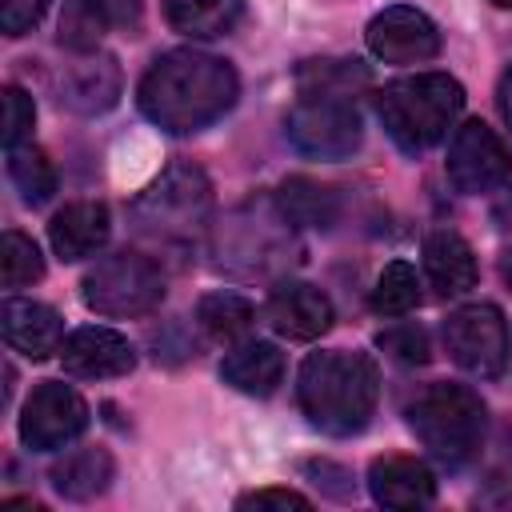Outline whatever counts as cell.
Segmentation results:
<instances>
[{
  "label": "cell",
  "mask_w": 512,
  "mask_h": 512,
  "mask_svg": "<svg viewBox=\"0 0 512 512\" xmlns=\"http://www.w3.org/2000/svg\"><path fill=\"white\" fill-rule=\"evenodd\" d=\"M444 168H448V180L456 184V192L480 196V192H496L500 184H508L512 152L496 128H488L484 120H464L460 128H452Z\"/></svg>",
  "instance_id": "9"
},
{
  "label": "cell",
  "mask_w": 512,
  "mask_h": 512,
  "mask_svg": "<svg viewBox=\"0 0 512 512\" xmlns=\"http://www.w3.org/2000/svg\"><path fill=\"white\" fill-rule=\"evenodd\" d=\"M108 232H112V220H108V208L100 200H72L48 224L52 252L68 264L84 260V256H96L108 244Z\"/></svg>",
  "instance_id": "16"
},
{
  "label": "cell",
  "mask_w": 512,
  "mask_h": 512,
  "mask_svg": "<svg viewBox=\"0 0 512 512\" xmlns=\"http://www.w3.org/2000/svg\"><path fill=\"white\" fill-rule=\"evenodd\" d=\"M284 136L300 156L344 160L360 148V112L344 92H300L284 116Z\"/></svg>",
  "instance_id": "7"
},
{
  "label": "cell",
  "mask_w": 512,
  "mask_h": 512,
  "mask_svg": "<svg viewBox=\"0 0 512 512\" xmlns=\"http://www.w3.org/2000/svg\"><path fill=\"white\" fill-rule=\"evenodd\" d=\"M120 96V68L112 56H84L80 64H68L60 80V100L76 112H104Z\"/></svg>",
  "instance_id": "19"
},
{
  "label": "cell",
  "mask_w": 512,
  "mask_h": 512,
  "mask_svg": "<svg viewBox=\"0 0 512 512\" xmlns=\"http://www.w3.org/2000/svg\"><path fill=\"white\" fill-rule=\"evenodd\" d=\"M236 508H256V512H264V508H308V496H300V492H292V488H256V492H244L240 500H236Z\"/></svg>",
  "instance_id": "32"
},
{
  "label": "cell",
  "mask_w": 512,
  "mask_h": 512,
  "mask_svg": "<svg viewBox=\"0 0 512 512\" xmlns=\"http://www.w3.org/2000/svg\"><path fill=\"white\" fill-rule=\"evenodd\" d=\"M368 48L384 64H424L440 52V28L408 4H392L368 20Z\"/></svg>",
  "instance_id": "11"
},
{
  "label": "cell",
  "mask_w": 512,
  "mask_h": 512,
  "mask_svg": "<svg viewBox=\"0 0 512 512\" xmlns=\"http://www.w3.org/2000/svg\"><path fill=\"white\" fill-rule=\"evenodd\" d=\"M236 96V68L200 48H172L156 56L136 88L140 112L172 136H188L216 124L236 104Z\"/></svg>",
  "instance_id": "1"
},
{
  "label": "cell",
  "mask_w": 512,
  "mask_h": 512,
  "mask_svg": "<svg viewBox=\"0 0 512 512\" xmlns=\"http://www.w3.org/2000/svg\"><path fill=\"white\" fill-rule=\"evenodd\" d=\"M44 276V256L40 248L24 236V232H4L0 240V280L4 288H24V284H36Z\"/></svg>",
  "instance_id": "26"
},
{
  "label": "cell",
  "mask_w": 512,
  "mask_h": 512,
  "mask_svg": "<svg viewBox=\"0 0 512 512\" xmlns=\"http://www.w3.org/2000/svg\"><path fill=\"white\" fill-rule=\"evenodd\" d=\"M408 428L444 468H464L480 456L488 432V408L468 384L436 380L408 404Z\"/></svg>",
  "instance_id": "4"
},
{
  "label": "cell",
  "mask_w": 512,
  "mask_h": 512,
  "mask_svg": "<svg viewBox=\"0 0 512 512\" xmlns=\"http://www.w3.org/2000/svg\"><path fill=\"white\" fill-rule=\"evenodd\" d=\"M500 116H504V124L512 128V68H508L504 80H500Z\"/></svg>",
  "instance_id": "33"
},
{
  "label": "cell",
  "mask_w": 512,
  "mask_h": 512,
  "mask_svg": "<svg viewBox=\"0 0 512 512\" xmlns=\"http://www.w3.org/2000/svg\"><path fill=\"white\" fill-rule=\"evenodd\" d=\"M264 316L288 340H316L332 328V300L308 280H284L272 288Z\"/></svg>",
  "instance_id": "13"
},
{
  "label": "cell",
  "mask_w": 512,
  "mask_h": 512,
  "mask_svg": "<svg viewBox=\"0 0 512 512\" xmlns=\"http://www.w3.org/2000/svg\"><path fill=\"white\" fill-rule=\"evenodd\" d=\"M376 344L400 364H424L428 360V336L420 324H392L376 336Z\"/></svg>",
  "instance_id": "29"
},
{
  "label": "cell",
  "mask_w": 512,
  "mask_h": 512,
  "mask_svg": "<svg viewBox=\"0 0 512 512\" xmlns=\"http://www.w3.org/2000/svg\"><path fill=\"white\" fill-rule=\"evenodd\" d=\"M196 324H200V332L208 340L232 344V340H244L248 336V328L256 324V308L240 292H208L196 304Z\"/></svg>",
  "instance_id": "22"
},
{
  "label": "cell",
  "mask_w": 512,
  "mask_h": 512,
  "mask_svg": "<svg viewBox=\"0 0 512 512\" xmlns=\"http://www.w3.org/2000/svg\"><path fill=\"white\" fill-rule=\"evenodd\" d=\"M112 472H116V464L104 448H76V452H64L52 464L48 480L64 500L84 504V500H96L112 484Z\"/></svg>",
  "instance_id": "20"
},
{
  "label": "cell",
  "mask_w": 512,
  "mask_h": 512,
  "mask_svg": "<svg viewBox=\"0 0 512 512\" xmlns=\"http://www.w3.org/2000/svg\"><path fill=\"white\" fill-rule=\"evenodd\" d=\"M492 216H496V224H500V228H512V192L492 208Z\"/></svg>",
  "instance_id": "34"
},
{
  "label": "cell",
  "mask_w": 512,
  "mask_h": 512,
  "mask_svg": "<svg viewBox=\"0 0 512 512\" xmlns=\"http://www.w3.org/2000/svg\"><path fill=\"white\" fill-rule=\"evenodd\" d=\"M48 4L52 0H0V28H4V36H24L32 24H40Z\"/></svg>",
  "instance_id": "30"
},
{
  "label": "cell",
  "mask_w": 512,
  "mask_h": 512,
  "mask_svg": "<svg viewBox=\"0 0 512 512\" xmlns=\"http://www.w3.org/2000/svg\"><path fill=\"white\" fill-rule=\"evenodd\" d=\"M8 176H12L16 192H20L32 208L44 204V200L56 192V168H52V160H48L40 148H32V144L8 148Z\"/></svg>",
  "instance_id": "23"
},
{
  "label": "cell",
  "mask_w": 512,
  "mask_h": 512,
  "mask_svg": "<svg viewBox=\"0 0 512 512\" xmlns=\"http://www.w3.org/2000/svg\"><path fill=\"white\" fill-rule=\"evenodd\" d=\"M60 360H64V372H72L80 380H112V376H128L136 368V348L128 344V336L88 324V328H76L64 336Z\"/></svg>",
  "instance_id": "12"
},
{
  "label": "cell",
  "mask_w": 512,
  "mask_h": 512,
  "mask_svg": "<svg viewBox=\"0 0 512 512\" xmlns=\"http://www.w3.org/2000/svg\"><path fill=\"white\" fill-rule=\"evenodd\" d=\"M220 376L244 396H272L284 380V352L272 340H240L232 352H224Z\"/></svg>",
  "instance_id": "18"
},
{
  "label": "cell",
  "mask_w": 512,
  "mask_h": 512,
  "mask_svg": "<svg viewBox=\"0 0 512 512\" xmlns=\"http://www.w3.org/2000/svg\"><path fill=\"white\" fill-rule=\"evenodd\" d=\"M32 124H36V104L24 88L8 84L4 88V148H20L28 136H32Z\"/></svg>",
  "instance_id": "28"
},
{
  "label": "cell",
  "mask_w": 512,
  "mask_h": 512,
  "mask_svg": "<svg viewBox=\"0 0 512 512\" xmlns=\"http://www.w3.org/2000/svg\"><path fill=\"white\" fill-rule=\"evenodd\" d=\"M160 8L176 32H184L192 40H212V36H224L236 28L244 0H160Z\"/></svg>",
  "instance_id": "21"
},
{
  "label": "cell",
  "mask_w": 512,
  "mask_h": 512,
  "mask_svg": "<svg viewBox=\"0 0 512 512\" xmlns=\"http://www.w3.org/2000/svg\"><path fill=\"white\" fill-rule=\"evenodd\" d=\"M376 396H380V372L364 352L324 348L300 364L296 400L304 416L328 436H356L372 420Z\"/></svg>",
  "instance_id": "2"
},
{
  "label": "cell",
  "mask_w": 512,
  "mask_h": 512,
  "mask_svg": "<svg viewBox=\"0 0 512 512\" xmlns=\"http://www.w3.org/2000/svg\"><path fill=\"white\" fill-rule=\"evenodd\" d=\"M424 272L440 296H464L468 288H476L480 276L472 244L452 228H436L424 240Z\"/></svg>",
  "instance_id": "17"
},
{
  "label": "cell",
  "mask_w": 512,
  "mask_h": 512,
  "mask_svg": "<svg viewBox=\"0 0 512 512\" xmlns=\"http://www.w3.org/2000/svg\"><path fill=\"white\" fill-rule=\"evenodd\" d=\"M100 36H104V20L84 0H68L60 16V44L72 52H92Z\"/></svg>",
  "instance_id": "27"
},
{
  "label": "cell",
  "mask_w": 512,
  "mask_h": 512,
  "mask_svg": "<svg viewBox=\"0 0 512 512\" xmlns=\"http://www.w3.org/2000/svg\"><path fill=\"white\" fill-rule=\"evenodd\" d=\"M492 4H496V8H512V0H492Z\"/></svg>",
  "instance_id": "35"
},
{
  "label": "cell",
  "mask_w": 512,
  "mask_h": 512,
  "mask_svg": "<svg viewBox=\"0 0 512 512\" xmlns=\"http://www.w3.org/2000/svg\"><path fill=\"white\" fill-rule=\"evenodd\" d=\"M464 108V88L448 72H416L376 92V116L404 152H428L448 136Z\"/></svg>",
  "instance_id": "3"
},
{
  "label": "cell",
  "mask_w": 512,
  "mask_h": 512,
  "mask_svg": "<svg viewBox=\"0 0 512 512\" xmlns=\"http://www.w3.org/2000/svg\"><path fill=\"white\" fill-rule=\"evenodd\" d=\"M88 428V404L76 388L60 380H44L20 408V440L32 452H56L72 444Z\"/></svg>",
  "instance_id": "10"
},
{
  "label": "cell",
  "mask_w": 512,
  "mask_h": 512,
  "mask_svg": "<svg viewBox=\"0 0 512 512\" xmlns=\"http://www.w3.org/2000/svg\"><path fill=\"white\" fill-rule=\"evenodd\" d=\"M208 212H212V184L196 164L164 168L160 180H152L132 204L136 232L160 248H188L208 228Z\"/></svg>",
  "instance_id": "5"
},
{
  "label": "cell",
  "mask_w": 512,
  "mask_h": 512,
  "mask_svg": "<svg viewBox=\"0 0 512 512\" xmlns=\"http://www.w3.org/2000/svg\"><path fill=\"white\" fill-rule=\"evenodd\" d=\"M420 304V280H416V268L404 264V260H392L384 264V272L376 276V288H372V312L376 316H404Z\"/></svg>",
  "instance_id": "24"
},
{
  "label": "cell",
  "mask_w": 512,
  "mask_h": 512,
  "mask_svg": "<svg viewBox=\"0 0 512 512\" xmlns=\"http://www.w3.org/2000/svg\"><path fill=\"white\" fill-rule=\"evenodd\" d=\"M444 348H448L452 364H460L464 372H472L480 380L500 376L508 368V356H512L504 312L496 304H464V308L448 312Z\"/></svg>",
  "instance_id": "8"
},
{
  "label": "cell",
  "mask_w": 512,
  "mask_h": 512,
  "mask_svg": "<svg viewBox=\"0 0 512 512\" xmlns=\"http://www.w3.org/2000/svg\"><path fill=\"white\" fill-rule=\"evenodd\" d=\"M84 4L104 20V28H124V32H136L144 16L140 0H84Z\"/></svg>",
  "instance_id": "31"
},
{
  "label": "cell",
  "mask_w": 512,
  "mask_h": 512,
  "mask_svg": "<svg viewBox=\"0 0 512 512\" xmlns=\"http://www.w3.org/2000/svg\"><path fill=\"white\" fill-rule=\"evenodd\" d=\"M0 332L8 340V348L44 360L52 352H60L64 344V320L56 308L40 304V300H4L0 304Z\"/></svg>",
  "instance_id": "15"
},
{
  "label": "cell",
  "mask_w": 512,
  "mask_h": 512,
  "mask_svg": "<svg viewBox=\"0 0 512 512\" xmlns=\"http://www.w3.org/2000/svg\"><path fill=\"white\" fill-rule=\"evenodd\" d=\"M80 296L96 316H148L164 300V268L144 252H116L84 276Z\"/></svg>",
  "instance_id": "6"
},
{
  "label": "cell",
  "mask_w": 512,
  "mask_h": 512,
  "mask_svg": "<svg viewBox=\"0 0 512 512\" xmlns=\"http://www.w3.org/2000/svg\"><path fill=\"white\" fill-rule=\"evenodd\" d=\"M276 204H280V216H284L288 224H328L332 212H336V208H332V192L320 188V184H312V180H304V176L288 180V184L280 188Z\"/></svg>",
  "instance_id": "25"
},
{
  "label": "cell",
  "mask_w": 512,
  "mask_h": 512,
  "mask_svg": "<svg viewBox=\"0 0 512 512\" xmlns=\"http://www.w3.org/2000/svg\"><path fill=\"white\" fill-rule=\"evenodd\" d=\"M368 492L384 508H424L436 500V476L416 456H376L368 468Z\"/></svg>",
  "instance_id": "14"
}]
</instances>
